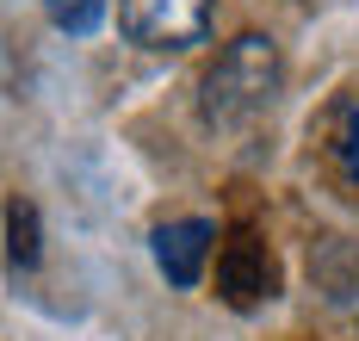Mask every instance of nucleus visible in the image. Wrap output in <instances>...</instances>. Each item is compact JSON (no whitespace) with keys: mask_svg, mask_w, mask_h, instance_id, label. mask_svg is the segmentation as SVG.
<instances>
[{"mask_svg":"<svg viewBox=\"0 0 359 341\" xmlns=\"http://www.w3.org/2000/svg\"><path fill=\"white\" fill-rule=\"evenodd\" d=\"M279 87H285L279 44L260 38V32H242V38L223 44L217 62L205 69V81H198V112L217 131H242V124H254V118L279 100Z\"/></svg>","mask_w":359,"mask_h":341,"instance_id":"obj_1","label":"nucleus"},{"mask_svg":"<svg viewBox=\"0 0 359 341\" xmlns=\"http://www.w3.org/2000/svg\"><path fill=\"white\" fill-rule=\"evenodd\" d=\"M217 0H118L124 38L143 50H192L211 38Z\"/></svg>","mask_w":359,"mask_h":341,"instance_id":"obj_2","label":"nucleus"},{"mask_svg":"<svg viewBox=\"0 0 359 341\" xmlns=\"http://www.w3.org/2000/svg\"><path fill=\"white\" fill-rule=\"evenodd\" d=\"M217 298L229 310H254V304L279 298V261L254 229H236L217 248Z\"/></svg>","mask_w":359,"mask_h":341,"instance_id":"obj_3","label":"nucleus"},{"mask_svg":"<svg viewBox=\"0 0 359 341\" xmlns=\"http://www.w3.org/2000/svg\"><path fill=\"white\" fill-rule=\"evenodd\" d=\"M323 168L341 187V199L359 205V100L353 93H341L323 112Z\"/></svg>","mask_w":359,"mask_h":341,"instance_id":"obj_4","label":"nucleus"},{"mask_svg":"<svg viewBox=\"0 0 359 341\" xmlns=\"http://www.w3.org/2000/svg\"><path fill=\"white\" fill-rule=\"evenodd\" d=\"M211 242H217V229L205 218H180V224L155 229V261H161V273L174 286H198V273L211 261Z\"/></svg>","mask_w":359,"mask_h":341,"instance_id":"obj_5","label":"nucleus"},{"mask_svg":"<svg viewBox=\"0 0 359 341\" xmlns=\"http://www.w3.org/2000/svg\"><path fill=\"white\" fill-rule=\"evenodd\" d=\"M316 286H323L334 304H359V242H347V236H334V242H323L316 248Z\"/></svg>","mask_w":359,"mask_h":341,"instance_id":"obj_6","label":"nucleus"},{"mask_svg":"<svg viewBox=\"0 0 359 341\" xmlns=\"http://www.w3.org/2000/svg\"><path fill=\"white\" fill-rule=\"evenodd\" d=\"M50 19H56L62 32H74V38H87V32L106 19V0H50Z\"/></svg>","mask_w":359,"mask_h":341,"instance_id":"obj_7","label":"nucleus"},{"mask_svg":"<svg viewBox=\"0 0 359 341\" xmlns=\"http://www.w3.org/2000/svg\"><path fill=\"white\" fill-rule=\"evenodd\" d=\"M13 261H37V218H32V205H13Z\"/></svg>","mask_w":359,"mask_h":341,"instance_id":"obj_8","label":"nucleus"}]
</instances>
